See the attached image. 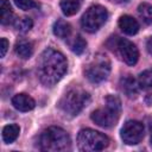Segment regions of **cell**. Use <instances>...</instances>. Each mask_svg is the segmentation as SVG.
Returning <instances> with one entry per match:
<instances>
[{
    "label": "cell",
    "mask_w": 152,
    "mask_h": 152,
    "mask_svg": "<svg viewBox=\"0 0 152 152\" xmlns=\"http://www.w3.org/2000/svg\"><path fill=\"white\" fill-rule=\"evenodd\" d=\"M19 132H20V128L15 124H11V125L5 126L4 129H2V139H4V141L6 144L13 142L18 138Z\"/></svg>",
    "instance_id": "cell-17"
},
{
    "label": "cell",
    "mask_w": 152,
    "mask_h": 152,
    "mask_svg": "<svg viewBox=\"0 0 152 152\" xmlns=\"http://www.w3.org/2000/svg\"><path fill=\"white\" fill-rule=\"evenodd\" d=\"M121 113V101L115 95H108L106 97V108L96 109L91 113V120L104 128L112 127L119 120Z\"/></svg>",
    "instance_id": "cell-3"
},
{
    "label": "cell",
    "mask_w": 152,
    "mask_h": 152,
    "mask_svg": "<svg viewBox=\"0 0 152 152\" xmlns=\"http://www.w3.org/2000/svg\"><path fill=\"white\" fill-rule=\"evenodd\" d=\"M150 133H151V135H150V145H151V147H152V124H151V126H150Z\"/></svg>",
    "instance_id": "cell-25"
},
{
    "label": "cell",
    "mask_w": 152,
    "mask_h": 152,
    "mask_svg": "<svg viewBox=\"0 0 152 152\" xmlns=\"http://www.w3.org/2000/svg\"><path fill=\"white\" fill-rule=\"evenodd\" d=\"M33 26V21L31 18L28 17H21V18H18L15 21H14V27L17 31L21 32V33H25L27 31H30Z\"/></svg>",
    "instance_id": "cell-19"
},
{
    "label": "cell",
    "mask_w": 152,
    "mask_h": 152,
    "mask_svg": "<svg viewBox=\"0 0 152 152\" xmlns=\"http://www.w3.org/2000/svg\"><path fill=\"white\" fill-rule=\"evenodd\" d=\"M83 0H62L61 1V10L64 15L70 17L78 12L82 6Z\"/></svg>",
    "instance_id": "cell-15"
},
{
    "label": "cell",
    "mask_w": 152,
    "mask_h": 152,
    "mask_svg": "<svg viewBox=\"0 0 152 152\" xmlns=\"http://www.w3.org/2000/svg\"><path fill=\"white\" fill-rule=\"evenodd\" d=\"M109 72H110V62L108 57L104 55L95 56L94 59L87 65L84 70L87 78L93 83H100L107 80Z\"/></svg>",
    "instance_id": "cell-7"
},
{
    "label": "cell",
    "mask_w": 152,
    "mask_h": 152,
    "mask_svg": "<svg viewBox=\"0 0 152 152\" xmlns=\"http://www.w3.org/2000/svg\"><path fill=\"white\" fill-rule=\"evenodd\" d=\"M120 86H121V90L128 96V97H133L138 94V89H139V83L137 80H134L131 75H127L125 77H122L120 80Z\"/></svg>",
    "instance_id": "cell-12"
},
{
    "label": "cell",
    "mask_w": 152,
    "mask_h": 152,
    "mask_svg": "<svg viewBox=\"0 0 152 152\" xmlns=\"http://www.w3.org/2000/svg\"><path fill=\"white\" fill-rule=\"evenodd\" d=\"M13 1H14L15 6L19 7L23 11H28V10H31L36 6L33 0H13Z\"/></svg>",
    "instance_id": "cell-22"
},
{
    "label": "cell",
    "mask_w": 152,
    "mask_h": 152,
    "mask_svg": "<svg viewBox=\"0 0 152 152\" xmlns=\"http://www.w3.org/2000/svg\"><path fill=\"white\" fill-rule=\"evenodd\" d=\"M0 21L2 25H8L13 21V12L8 0H0Z\"/></svg>",
    "instance_id": "cell-16"
},
{
    "label": "cell",
    "mask_w": 152,
    "mask_h": 152,
    "mask_svg": "<svg viewBox=\"0 0 152 152\" xmlns=\"http://www.w3.org/2000/svg\"><path fill=\"white\" fill-rule=\"evenodd\" d=\"M70 137L61 127L51 126L44 129L38 138V147L42 151L61 152L70 148Z\"/></svg>",
    "instance_id": "cell-2"
},
{
    "label": "cell",
    "mask_w": 152,
    "mask_h": 152,
    "mask_svg": "<svg viewBox=\"0 0 152 152\" xmlns=\"http://www.w3.org/2000/svg\"><path fill=\"white\" fill-rule=\"evenodd\" d=\"M119 27L121 31L128 36H133L139 31V23L131 15H122L119 19Z\"/></svg>",
    "instance_id": "cell-11"
},
{
    "label": "cell",
    "mask_w": 152,
    "mask_h": 152,
    "mask_svg": "<svg viewBox=\"0 0 152 152\" xmlns=\"http://www.w3.org/2000/svg\"><path fill=\"white\" fill-rule=\"evenodd\" d=\"M116 48L121 55V58L124 62L128 65H134L138 62L139 58V51L137 46L126 38H119L116 39Z\"/></svg>",
    "instance_id": "cell-9"
},
{
    "label": "cell",
    "mask_w": 152,
    "mask_h": 152,
    "mask_svg": "<svg viewBox=\"0 0 152 152\" xmlns=\"http://www.w3.org/2000/svg\"><path fill=\"white\" fill-rule=\"evenodd\" d=\"M0 56L1 57H5L6 52H7V49H8V42L6 38H1L0 39Z\"/></svg>",
    "instance_id": "cell-23"
},
{
    "label": "cell",
    "mask_w": 152,
    "mask_h": 152,
    "mask_svg": "<svg viewBox=\"0 0 152 152\" xmlns=\"http://www.w3.org/2000/svg\"><path fill=\"white\" fill-rule=\"evenodd\" d=\"M146 48H147V51L152 55V37L147 40V44H146Z\"/></svg>",
    "instance_id": "cell-24"
},
{
    "label": "cell",
    "mask_w": 152,
    "mask_h": 152,
    "mask_svg": "<svg viewBox=\"0 0 152 152\" xmlns=\"http://www.w3.org/2000/svg\"><path fill=\"white\" fill-rule=\"evenodd\" d=\"M68 62L63 53L51 48H48L42 52L37 65V72L39 81L44 86H55L64 76Z\"/></svg>",
    "instance_id": "cell-1"
},
{
    "label": "cell",
    "mask_w": 152,
    "mask_h": 152,
    "mask_svg": "<svg viewBox=\"0 0 152 152\" xmlns=\"http://www.w3.org/2000/svg\"><path fill=\"white\" fill-rule=\"evenodd\" d=\"M109 144V139L106 134L95 129L84 128L78 132L77 146L83 152H96L104 150Z\"/></svg>",
    "instance_id": "cell-4"
},
{
    "label": "cell",
    "mask_w": 152,
    "mask_h": 152,
    "mask_svg": "<svg viewBox=\"0 0 152 152\" xmlns=\"http://www.w3.org/2000/svg\"><path fill=\"white\" fill-rule=\"evenodd\" d=\"M138 83H139V87L142 89L152 88V69H148L141 72L138 78Z\"/></svg>",
    "instance_id": "cell-20"
},
{
    "label": "cell",
    "mask_w": 152,
    "mask_h": 152,
    "mask_svg": "<svg viewBox=\"0 0 152 152\" xmlns=\"http://www.w3.org/2000/svg\"><path fill=\"white\" fill-rule=\"evenodd\" d=\"M90 101V96L88 93L82 90L81 88H72L64 94V96L59 101V108L69 114V115H77Z\"/></svg>",
    "instance_id": "cell-5"
},
{
    "label": "cell",
    "mask_w": 152,
    "mask_h": 152,
    "mask_svg": "<svg viewBox=\"0 0 152 152\" xmlns=\"http://www.w3.org/2000/svg\"><path fill=\"white\" fill-rule=\"evenodd\" d=\"M86 46H87V42L83 39V37L81 36H77L74 42L71 43V50L76 55H81L84 50H86Z\"/></svg>",
    "instance_id": "cell-21"
},
{
    "label": "cell",
    "mask_w": 152,
    "mask_h": 152,
    "mask_svg": "<svg viewBox=\"0 0 152 152\" xmlns=\"http://www.w3.org/2000/svg\"><path fill=\"white\" fill-rule=\"evenodd\" d=\"M107 18H108L107 10L101 5H94L90 6L82 15L81 26L84 31L89 33H94L99 28H101L102 25H104Z\"/></svg>",
    "instance_id": "cell-6"
},
{
    "label": "cell",
    "mask_w": 152,
    "mask_h": 152,
    "mask_svg": "<svg viewBox=\"0 0 152 152\" xmlns=\"http://www.w3.org/2000/svg\"><path fill=\"white\" fill-rule=\"evenodd\" d=\"M121 139L127 145H137L144 138V125L137 120H128L121 128Z\"/></svg>",
    "instance_id": "cell-8"
},
{
    "label": "cell",
    "mask_w": 152,
    "mask_h": 152,
    "mask_svg": "<svg viewBox=\"0 0 152 152\" xmlns=\"http://www.w3.org/2000/svg\"><path fill=\"white\" fill-rule=\"evenodd\" d=\"M14 51L15 53L23 58V59H27L32 56L33 53V44L30 42V40H26V39H20L15 43V46H14Z\"/></svg>",
    "instance_id": "cell-13"
},
{
    "label": "cell",
    "mask_w": 152,
    "mask_h": 152,
    "mask_svg": "<svg viewBox=\"0 0 152 152\" xmlns=\"http://www.w3.org/2000/svg\"><path fill=\"white\" fill-rule=\"evenodd\" d=\"M12 104L19 112H28L34 108L36 102L30 95L21 93V94H17L12 97Z\"/></svg>",
    "instance_id": "cell-10"
},
{
    "label": "cell",
    "mask_w": 152,
    "mask_h": 152,
    "mask_svg": "<svg viewBox=\"0 0 152 152\" xmlns=\"http://www.w3.org/2000/svg\"><path fill=\"white\" fill-rule=\"evenodd\" d=\"M138 14L145 24H151L152 23V5L147 2L140 4L138 6Z\"/></svg>",
    "instance_id": "cell-18"
},
{
    "label": "cell",
    "mask_w": 152,
    "mask_h": 152,
    "mask_svg": "<svg viewBox=\"0 0 152 152\" xmlns=\"http://www.w3.org/2000/svg\"><path fill=\"white\" fill-rule=\"evenodd\" d=\"M52 31H53V34L61 39H65L70 36L71 33V26L69 23H66L65 20L63 19H58L55 24H53V27H52Z\"/></svg>",
    "instance_id": "cell-14"
},
{
    "label": "cell",
    "mask_w": 152,
    "mask_h": 152,
    "mask_svg": "<svg viewBox=\"0 0 152 152\" xmlns=\"http://www.w3.org/2000/svg\"><path fill=\"white\" fill-rule=\"evenodd\" d=\"M115 1H118V2H124V1H128V0H115Z\"/></svg>",
    "instance_id": "cell-26"
}]
</instances>
